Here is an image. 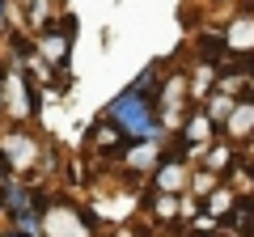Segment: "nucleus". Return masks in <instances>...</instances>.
Returning a JSON list of instances; mask_svg holds the SVG:
<instances>
[{
	"label": "nucleus",
	"mask_w": 254,
	"mask_h": 237,
	"mask_svg": "<svg viewBox=\"0 0 254 237\" xmlns=\"http://www.w3.org/2000/svg\"><path fill=\"white\" fill-rule=\"evenodd\" d=\"M0 115H4V89H0Z\"/></svg>",
	"instance_id": "18"
},
{
	"label": "nucleus",
	"mask_w": 254,
	"mask_h": 237,
	"mask_svg": "<svg viewBox=\"0 0 254 237\" xmlns=\"http://www.w3.org/2000/svg\"><path fill=\"white\" fill-rule=\"evenodd\" d=\"M0 153H4V161L13 165V174H21V170L34 165V136L26 131V123H17V127H9L4 136H0Z\"/></svg>",
	"instance_id": "7"
},
{
	"label": "nucleus",
	"mask_w": 254,
	"mask_h": 237,
	"mask_svg": "<svg viewBox=\"0 0 254 237\" xmlns=\"http://www.w3.org/2000/svg\"><path fill=\"white\" fill-rule=\"evenodd\" d=\"M250 59H254V55H250Z\"/></svg>",
	"instance_id": "19"
},
{
	"label": "nucleus",
	"mask_w": 254,
	"mask_h": 237,
	"mask_svg": "<svg viewBox=\"0 0 254 237\" xmlns=\"http://www.w3.org/2000/svg\"><path fill=\"white\" fill-rule=\"evenodd\" d=\"M199 106H203V115H208L212 123H216V127H225V118H229V110L237 106V93H229V89H220V85H216V89H212L208 98L199 102Z\"/></svg>",
	"instance_id": "11"
},
{
	"label": "nucleus",
	"mask_w": 254,
	"mask_h": 237,
	"mask_svg": "<svg viewBox=\"0 0 254 237\" xmlns=\"http://www.w3.org/2000/svg\"><path fill=\"white\" fill-rule=\"evenodd\" d=\"M72 38H76V21L68 17V13H64V17L55 13L43 30H34V51L43 55L51 68H68V59H72Z\"/></svg>",
	"instance_id": "3"
},
{
	"label": "nucleus",
	"mask_w": 254,
	"mask_h": 237,
	"mask_svg": "<svg viewBox=\"0 0 254 237\" xmlns=\"http://www.w3.org/2000/svg\"><path fill=\"white\" fill-rule=\"evenodd\" d=\"M0 89H4V115H13L17 123L38 115V85L30 81V72L21 64H9L0 76Z\"/></svg>",
	"instance_id": "4"
},
{
	"label": "nucleus",
	"mask_w": 254,
	"mask_h": 237,
	"mask_svg": "<svg viewBox=\"0 0 254 237\" xmlns=\"http://www.w3.org/2000/svg\"><path fill=\"white\" fill-rule=\"evenodd\" d=\"M233 208H237V195L229 191V186H216V191L203 199V212H208V216H220V220H225Z\"/></svg>",
	"instance_id": "14"
},
{
	"label": "nucleus",
	"mask_w": 254,
	"mask_h": 237,
	"mask_svg": "<svg viewBox=\"0 0 254 237\" xmlns=\"http://www.w3.org/2000/svg\"><path fill=\"white\" fill-rule=\"evenodd\" d=\"M9 4L13 0H0V34H4V21H9Z\"/></svg>",
	"instance_id": "17"
},
{
	"label": "nucleus",
	"mask_w": 254,
	"mask_h": 237,
	"mask_svg": "<svg viewBox=\"0 0 254 237\" xmlns=\"http://www.w3.org/2000/svg\"><path fill=\"white\" fill-rule=\"evenodd\" d=\"M106 118L123 127L127 140H161V136H165L161 115H157V98H153V93H140L136 85L123 89V93L106 106Z\"/></svg>",
	"instance_id": "1"
},
{
	"label": "nucleus",
	"mask_w": 254,
	"mask_h": 237,
	"mask_svg": "<svg viewBox=\"0 0 254 237\" xmlns=\"http://www.w3.org/2000/svg\"><path fill=\"white\" fill-rule=\"evenodd\" d=\"M127 144H131V140L123 136V127H119V123H110L106 115L89 127V148H93V153H102V157H119Z\"/></svg>",
	"instance_id": "8"
},
{
	"label": "nucleus",
	"mask_w": 254,
	"mask_h": 237,
	"mask_svg": "<svg viewBox=\"0 0 254 237\" xmlns=\"http://www.w3.org/2000/svg\"><path fill=\"white\" fill-rule=\"evenodd\" d=\"M216 131L220 127L203 115V106H190L187 118H182V127H178V136H174V148L187 153V157H203L212 144H216Z\"/></svg>",
	"instance_id": "5"
},
{
	"label": "nucleus",
	"mask_w": 254,
	"mask_h": 237,
	"mask_svg": "<svg viewBox=\"0 0 254 237\" xmlns=\"http://www.w3.org/2000/svg\"><path fill=\"white\" fill-rule=\"evenodd\" d=\"M21 17H26L30 30H43L47 21L55 17V4L51 0H21Z\"/></svg>",
	"instance_id": "12"
},
{
	"label": "nucleus",
	"mask_w": 254,
	"mask_h": 237,
	"mask_svg": "<svg viewBox=\"0 0 254 237\" xmlns=\"http://www.w3.org/2000/svg\"><path fill=\"white\" fill-rule=\"evenodd\" d=\"M225 136L233 140V144H242V140L254 136V98H237V106L229 110V118H225Z\"/></svg>",
	"instance_id": "10"
},
{
	"label": "nucleus",
	"mask_w": 254,
	"mask_h": 237,
	"mask_svg": "<svg viewBox=\"0 0 254 237\" xmlns=\"http://www.w3.org/2000/svg\"><path fill=\"white\" fill-rule=\"evenodd\" d=\"M216 186H220V174H212V170H190V191L199 195V199H208Z\"/></svg>",
	"instance_id": "16"
},
{
	"label": "nucleus",
	"mask_w": 254,
	"mask_h": 237,
	"mask_svg": "<svg viewBox=\"0 0 254 237\" xmlns=\"http://www.w3.org/2000/svg\"><path fill=\"white\" fill-rule=\"evenodd\" d=\"M225 51L229 55H254V13H237L225 26Z\"/></svg>",
	"instance_id": "9"
},
{
	"label": "nucleus",
	"mask_w": 254,
	"mask_h": 237,
	"mask_svg": "<svg viewBox=\"0 0 254 237\" xmlns=\"http://www.w3.org/2000/svg\"><path fill=\"white\" fill-rule=\"evenodd\" d=\"M153 186H157V191H170V195H182L190 186V157L178 153L174 144H165L161 165L153 170Z\"/></svg>",
	"instance_id": "6"
},
{
	"label": "nucleus",
	"mask_w": 254,
	"mask_h": 237,
	"mask_svg": "<svg viewBox=\"0 0 254 237\" xmlns=\"http://www.w3.org/2000/svg\"><path fill=\"white\" fill-rule=\"evenodd\" d=\"M229 165H233V140H216V144L203 153V170L220 174V170H229Z\"/></svg>",
	"instance_id": "13"
},
{
	"label": "nucleus",
	"mask_w": 254,
	"mask_h": 237,
	"mask_svg": "<svg viewBox=\"0 0 254 237\" xmlns=\"http://www.w3.org/2000/svg\"><path fill=\"white\" fill-rule=\"evenodd\" d=\"M153 216H157V220H178V216H182V208H178V195H170V191H157V195H153Z\"/></svg>",
	"instance_id": "15"
},
{
	"label": "nucleus",
	"mask_w": 254,
	"mask_h": 237,
	"mask_svg": "<svg viewBox=\"0 0 254 237\" xmlns=\"http://www.w3.org/2000/svg\"><path fill=\"white\" fill-rule=\"evenodd\" d=\"M190 110V72L174 68V72L161 76V93H157V115H161V127L165 131H178L182 118Z\"/></svg>",
	"instance_id": "2"
}]
</instances>
